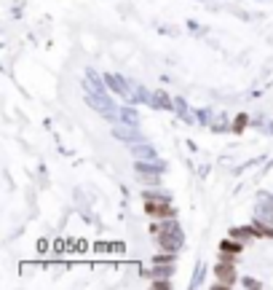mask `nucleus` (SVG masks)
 <instances>
[{"mask_svg":"<svg viewBox=\"0 0 273 290\" xmlns=\"http://www.w3.org/2000/svg\"><path fill=\"white\" fill-rule=\"evenodd\" d=\"M153 231L161 234V247L164 250H171V253H174V250L182 247V231H179V226L174 220H169L166 226H156Z\"/></svg>","mask_w":273,"mask_h":290,"instance_id":"1","label":"nucleus"},{"mask_svg":"<svg viewBox=\"0 0 273 290\" xmlns=\"http://www.w3.org/2000/svg\"><path fill=\"white\" fill-rule=\"evenodd\" d=\"M156 277H171V266H161V269H156Z\"/></svg>","mask_w":273,"mask_h":290,"instance_id":"12","label":"nucleus"},{"mask_svg":"<svg viewBox=\"0 0 273 290\" xmlns=\"http://www.w3.org/2000/svg\"><path fill=\"white\" fill-rule=\"evenodd\" d=\"M257 202L263 204V215H271V218H273V196L260 194V196H257Z\"/></svg>","mask_w":273,"mask_h":290,"instance_id":"8","label":"nucleus"},{"mask_svg":"<svg viewBox=\"0 0 273 290\" xmlns=\"http://www.w3.org/2000/svg\"><path fill=\"white\" fill-rule=\"evenodd\" d=\"M121 121L123 124H131V127H137L139 124V113L134 108H129V105H126V108H121Z\"/></svg>","mask_w":273,"mask_h":290,"instance_id":"7","label":"nucleus"},{"mask_svg":"<svg viewBox=\"0 0 273 290\" xmlns=\"http://www.w3.org/2000/svg\"><path fill=\"white\" fill-rule=\"evenodd\" d=\"M86 102H89L91 108L97 110V113H102L108 121H115V118H121V110L115 108V102H110L108 94H91V91H86Z\"/></svg>","mask_w":273,"mask_h":290,"instance_id":"2","label":"nucleus"},{"mask_svg":"<svg viewBox=\"0 0 273 290\" xmlns=\"http://www.w3.org/2000/svg\"><path fill=\"white\" fill-rule=\"evenodd\" d=\"M83 86H86V91H91V94H108V91H105L102 78H99L94 70H86V81H83Z\"/></svg>","mask_w":273,"mask_h":290,"instance_id":"5","label":"nucleus"},{"mask_svg":"<svg viewBox=\"0 0 273 290\" xmlns=\"http://www.w3.org/2000/svg\"><path fill=\"white\" fill-rule=\"evenodd\" d=\"M217 274H219V280H222V282H233V269L228 266V263H219Z\"/></svg>","mask_w":273,"mask_h":290,"instance_id":"9","label":"nucleus"},{"mask_svg":"<svg viewBox=\"0 0 273 290\" xmlns=\"http://www.w3.org/2000/svg\"><path fill=\"white\" fill-rule=\"evenodd\" d=\"M249 231H252V234H260V236H271V234H273L268 226H252Z\"/></svg>","mask_w":273,"mask_h":290,"instance_id":"11","label":"nucleus"},{"mask_svg":"<svg viewBox=\"0 0 273 290\" xmlns=\"http://www.w3.org/2000/svg\"><path fill=\"white\" fill-rule=\"evenodd\" d=\"M131 153H134V159H156V148L145 145V143H134L131 145Z\"/></svg>","mask_w":273,"mask_h":290,"instance_id":"6","label":"nucleus"},{"mask_svg":"<svg viewBox=\"0 0 273 290\" xmlns=\"http://www.w3.org/2000/svg\"><path fill=\"white\" fill-rule=\"evenodd\" d=\"M148 213H150V215H166V218H171V215H174V210L169 207L166 196H161V199H156L153 194H148Z\"/></svg>","mask_w":273,"mask_h":290,"instance_id":"3","label":"nucleus"},{"mask_svg":"<svg viewBox=\"0 0 273 290\" xmlns=\"http://www.w3.org/2000/svg\"><path fill=\"white\" fill-rule=\"evenodd\" d=\"M153 100H156V105H158V108H171L169 97H166V94H161V91H156V94H153Z\"/></svg>","mask_w":273,"mask_h":290,"instance_id":"10","label":"nucleus"},{"mask_svg":"<svg viewBox=\"0 0 273 290\" xmlns=\"http://www.w3.org/2000/svg\"><path fill=\"white\" fill-rule=\"evenodd\" d=\"M112 135H115L118 140H123V143H145L142 132H139L137 127H131V124H126V127H115L112 129Z\"/></svg>","mask_w":273,"mask_h":290,"instance_id":"4","label":"nucleus"}]
</instances>
